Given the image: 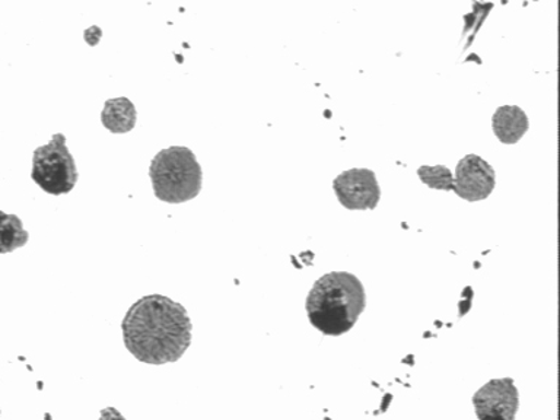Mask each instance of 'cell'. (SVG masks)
Masks as SVG:
<instances>
[{
  "label": "cell",
  "mask_w": 560,
  "mask_h": 420,
  "mask_svg": "<svg viewBox=\"0 0 560 420\" xmlns=\"http://www.w3.org/2000/svg\"><path fill=\"white\" fill-rule=\"evenodd\" d=\"M121 331L126 349L148 365L179 361L192 339L187 310L160 293L136 301L122 318Z\"/></svg>",
  "instance_id": "obj_1"
},
{
  "label": "cell",
  "mask_w": 560,
  "mask_h": 420,
  "mask_svg": "<svg viewBox=\"0 0 560 420\" xmlns=\"http://www.w3.org/2000/svg\"><path fill=\"white\" fill-rule=\"evenodd\" d=\"M365 306V288L349 271L322 276L311 288L305 302L311 326L326 336H341L352 330Z\"/></svg>",
  "instance_id": "obj_2"
},
{
  "label": "cell",
  "mask_w": 560,
  "mask_h": 420,
  "mask_svg": "<svg viewBox=\"0 0 560 420\" xmlns=\"http://www.w3.org/2000/svg\"><path fill=\"white\" fill-rule=\"evenodd\" d=\"M156 199L170 205L196 199L203 186V171L191 149L171 147L162 149L149 166Z\"/></svg>",
  "instance_id": "obj_3"
},
{
  "label": "cell",
  "mask_w": 560,
  "mask_h": 420,
  "mask_svg": "<svg viewBox=\"0 0 560 420\" xmlns=\"http://www.w3.org/2000/svg\"><path fill=\"white\" fill-rule=\"evenodd\" d=\"M31 178L48 195H68L73 190L79 174L65 135H52L50 143L35 149Z\"/></svg>",
  "instance_id": "obj_4"
},
{
  "label": "cell",
  "mask_w": 560,
  "mask_h": 420,
  "mask_svg": "<svg viewBox=\"0 0 560 420\" xmlns=\"http://www.w3.org/2000/svg\"><path fill=\"white\" fill-rule=\"evenodd\" d=\"M337 200L348 210H374L381 200V188L374 171L352 168L332 182Z\"/></svg>",
  "instance_id": "obj_5"
},
{
  "label": "cell",
  "mask_w": 560,
  "mask_h": 420,
  "mask_svg": "<svg viewBox=\"0 0 560 420\" xmlns=\"http://www.w3.org/2000/svg\"><path fill=\"white\" fill-rule=\"evenodd\" d=\"M472 406L479 420H515L520 409V393L515 381L490 380L472 396Z\"/></svg>",
  "instance_id": "obj_6"
},
{
  "label": "cell",
  "mask_w": 560,
  "mask_h": 420,
  "mask_svg": "<svg viewBox=\"0 0 560 420\" xmlns=\"http://www.w3.org/2000/svg\"><path fill=\"white\" fill-rule=\"evenodd\" d=\"M494 186H497V173L483 158L470 153L458 162L455 170L454 192L459 199L471 201V203L486 200L492 195Z\"/></svg>",
  "instance_id": "obj_7"
},
{
  "label": "cell",
  "mask_w": 560,
  "mask_h": 420,
  "mask_svg": "<svg viewBox=\"0 0 560 420\" xmlns=\"http://www.w3.org/2000/svg\"><path fill=\"white\" fill-rule=\"evenodd\" d=\"M492 129L499 142L518 143L529 129L528 116L518 105H502L493 114Z\"/></svg>",
  "instance_id": "obj_8"
},
{
  "label": "cell",
  "mask_w": 560,
  "mask_h": 420,
  "mask_svg": "<svg viewBox=\"0 0 560 420\" xmlns=\"http://www.w3.org/2000/svg\"><path fill=\"white\" fill-rule=\"evenodd\" d=\"M103 126L112 133H129L135 129L138 121V112L135 104L126 96L105 101L103 113H101Z\"/></svg>",
  "instance_id": "obj_9"
},
{
  "label": "cell",
  "mask_w": 560,
  "mask_h": 420,
  "mask_svg": "<svg viewBox=\"0 0 560 420\" xmlns=\"http://www.w3.org/2000/svg\"><path fill=\"white\" fill-rule=\"evenodd\" d=\"M28 231L24 230L22 221L16 214H9L0 210V254L15 252L28 243Z\"/></svg>",
  "instance_id": "obj_10"
},
{
  "label": "cell",
  "mask_w": 560,
  "mask_h": 420,
  "mask_svg": "<svg viewBox=\"0 0 560 420\" xmlns=\"http://www.w3.org/2000/svg\"><path fill=\"white\" fill-rule=\"evenodd\" d=\"M420 182L435 190L454 191V175L445 165H422L418 170Z\"/></svg>",
  "instance_id": "obj_11"
},
{
  "label": "cell",
  "mask_w": 560,
  "mask_h": 420,
  "mask_svg": "<svg viewBox=\"0 0 560 420\" xmlns=\"http://www.w3.org/2000/svg\"><path fill=\"white\" fill-rule=\"evenodd\" d=\"M100 420H126L122 418L120 411L116 409V407H107V409L101 410Z\"/></svg>",
  "instance_id": "obj_12"
}]
</instances>
